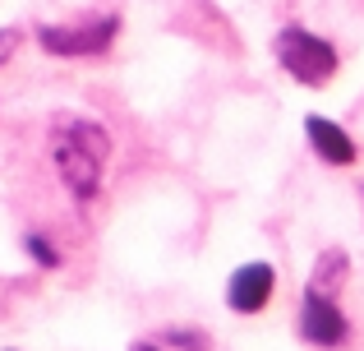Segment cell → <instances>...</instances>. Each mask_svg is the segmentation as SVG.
I'll return each instance as SVG.
<instances>
[{"mask_svg": "<svg viewBox=\"0 0 364 351\" xmlns=\"http://www.w3.org/2000/svg\"><path fill=\"white\" fill-rule=\"evenodd\" d=\"M304 139L323 167H355L360 157V144L350 139V130L337 125L332 116H304Z\"/></svg>", "mask_w": 364, "mask_h": 351, "instance_id": "obj_6", "label": "cell"}, {"mask_svg": "<svg viewBox=\"0 0 364 351\" xmlns=\"http://www.w3.org/2000/svg\"><path fill=\"white\" fill-rule=\"evenodd\" d=\"M23 46V28H0V65Z\"/></svg>", "mask_w": 364, "mask_h": 351, "instance_id": "obj_10", "label": "cell"}, {"mask_svg": "<svg viewBox=\"0 0 364 351\" xmlns=\"http://www.w3.org/2000/svg\"><path fill=\"white\" fill-rule=\"evenodd\" d=\"M37 46L55 61H97L120 37V14H79L70 23H37Z\"/></svg>", "mask_w": 364, "mask_h": 351, "instance_id": "obj_3", "label": "cell"}, {"mask_svg": "<svg viewBox=\"0 0 364 351\" xmlns=\"http://www.w3.org/2000/svg\"><path fill=\"white\" fill-rule=\"evenodd\" d=\"M23 250H28V259H33L37 268H46V273H51V268H60V263H65L60 245H55L46 231H28V236H23Z\"/></svg>", "mask_w": 364, "mask_h": 351, "instance_id": "obj_9", "label": "cell"}, {"mask_svg": "<svg viewBox=\"0 0 364 351\" xmlns=\"http://www.w3.org/2000/svg\"><path fill=\"white\" fill-rule=\"evenodd\" d=\"M129 351H166L161 342H148V337H143V342H129Z\"/></svg>", "mask_w": 364, "mask_h": 351, "instance_id": "obj_11", "label": "cell"}, {"mask_svg": "<svg viewBox=\"0 0 364 351\" xmlns=\"http://www.w3.org/2000/svg\"><path fill=\"white\" fill-rule=\"evenodd\" d=\"M107 157H111V135L102 120L88 116H65L51 130V162L60 172L65 189L74 194V204H92L102 194L107 180Z\"/></svg>", "mask_w": 364, "mask_h": 351, "instance_id": "obj_1", "label": "cell"}, {"mask_svg": "<svg viewBox=\"0 0 364 351\" xmlns=\"http://www.w3.org/2000/svg\"><path fill=\"white\" fill-rule=\"evenodd\" d=\"M157 342H161V347H171V351H213V337H208L203 328H189V324H171V328H161Z\"/></svg>", "mask_w": 364, "mask_h": 351, "instance_id": "obj_8", "label": "cell"}, {"mask_svg": "<svg viewBox=\"0 0 364 351\" xmlns=\"http://www.w3.org/2000/svg\"><path fill=\"white\" fill-rule=\"evenodd\" d=\"M295 328H300L304 342L318 347V351H341L350 342L346 310L337 305V296H323V291H314V287H304V296H300V319H295Z\"/></svg>", "mask_w": 364, "mask_h": 351, "instance_id": "obj_4", "label": "cell"}, {"mask_svg": "<svg viewBox=\"0 0 364 351\" xmlns=\"http://www.w3.org/2000/svg\"><path fill=\"white\" fill-rule=\"evenodd\" d=\"M272 56L295 83H304V88H323V83H332L337 70H341L337 46H332L328 37L300 28V23H286L282 33L272 37Z\"/></svg>", "mask_w": 364, "mask_h": 351, "instance_id": "obj_2", "label": "cell"}, {"mask_svg": "<svg viewBox=\"0 0 364 351\" xmlns=\"http://www.w3.org/2000/svg\"><path fill=\"white\" fill-rule=\"evenodd\" d=\"M277 296V263L267 259H249L226 278V310L231 315H263Z\"/></svg>", "mask_w": 364, "mask_h": 351, "instance_id": "obj_5", "label": "cell"}, {"mask_svg": "<svg viewBox=\"0 0 364 351\" xmlns=\"http://www.w3.org/2000/svg\"><path fill=\"white\" fill-rule=\"evenodd\" d=\"M346 273H350V259H346L341 250H328V254H318V263H314L309 287L323 291V296H337L341 282H346Z\"/></svg>", "mask_w": 364, "mask_h": 351, "instance_id": "obj_7", "label": "cell"}]
</instances>
